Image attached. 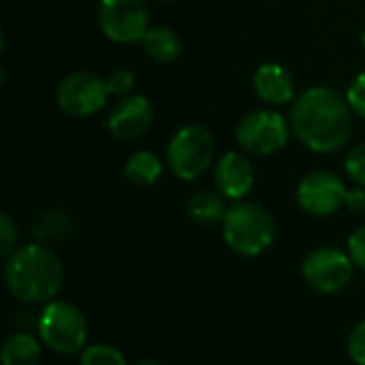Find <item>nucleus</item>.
I'll return each mask as SVG.
<instances>
[{
    "instance_id": "14",
    "label": "nucleus",
    "mask_w": 365,
    "mask_h": 365,
    "mask_svg": "<svg viewBox=\"0 0 365 365\" xmlns=\"http://www.w3.org/2000/svg\"><path fill=\"white\" fill-rule=\"evenodd\" d=\"M141 47L145 56L158 64H169L180 58L182 53V41L175 34V30L167 26H150L145 36L141 38Z\"/></svg>"
},
{
    "instance_id": "4",
    "label": "nucleus",
    "mask_w": 365,
    "mask_h": 365,
    "mask_svg": "<svg viewBox=\"0 0 365 365\" xmlns=\"http://www.w3.org/2000/svg\"><path fill=\"white\" fill-rule=\"evenodd\" d=\"M36 334L43 346L58 355H81L88 344V323L83 312L64 299L45 304L36 319Z\"/></svg>"
},
{
    "instance_id": "7",
    "label": "nucleus",
    "mask_w": 365,
    "mask_h": 365,
    "mask_svg": "<svg viewBox=\"0 0 365 365\" xmlns=\"http://www.w3.org/2000/svg\"><path fill=\"white\" fill-rule=\"evenodd\" d=\"M355 263L349 252L334 246H321L306 255L302 263L304 282L317 293L334 295L349 287L353 280Z\"/></svg>"
},
{
    "instance_id": "3",
    "label": "nucleus",
    "mask_w": 365,
    "mask_h": 365,
    "mask_svg": "<svg viewBox=\"0 0 365 365\" xmlns=\"http://www.w3.org/2000/svg\"><path fill=\"white\" fill-rule=\"evenodd\" d=\"M222 240L240 257H259L276 240L272 214L255 201H233L222 220Z\"/></svg>"
},
{
    "instance_id": "6",
    "label": "nucleus",
    "mask_w": 365,
    "mask_h": 365,
    "mask_svg": "<svg viewBox=\"0 0 365 365\" xmlns=\"http://www.w3.org/2000/svg\"><path fill=\"white\" fill-rule=\"evenodd\" d=\"M291 133V122L280 111L257 109L240 120L235 128V139L246 154L272 156L287 148Z\"/></svg>"
},
{
    "instance_id": "1",
    "label": "nucleus",
    "mask_w": 365,
    "mask_h": 365,
    "mask_svg": "<svg viewBox=\"0 0 365 365\" xmlns=\"http://www.w3.org/2000/svg\"><path fill=\"white\" fill-rule=\"evenodd\" d=\"M353 115L346 94L329 86H314L295 96L289 122L302 145L317 154H336L353 135Z\"/></svg>"
},
{
    "instance_id": "27",
    "label": "nucleus",
    "mask_w": 365,
    "mask_h": 365,
    "mask_svg": "<svg viewBox=\"0 0 365 365\" xmlns=\"http://www.w3.org/2000/svg\"><path fill=\"white\" fill-rule=\"evenodd\" d=\"M133 365H163V364H158V361H154V359H141V361H137V364H133Z\"/></svg>"
},
{
    "instance_id": "21",
    "label": "nucleus",
    "mask_w": 365,
    "mask_h": 365,
    "mask_svg": "<svg viewBox=\"0 0 365 365\" xmlns=\"http://www.w3.org/2000/svg\"><path fill=\"white\" fill-rule=\"evenodd\" d=\"M344 171H346V175L357 186L365 188V141L359 143V145H355L346 154V158H344Z\"/></svg>"
},
{
    "instance_id": "11",
    "label": "nucleus",
    "mask_w": 365,
    "mask_h": 365,
    "mask_svg": "<svg viewBox=\"0 0 365 365\" xmlns=\"http://www.w3.org/2000/svg\"><path fill=\"white\" fill-rule=\"evenodd\" d=\"M154 124V107L143 94L118 98L107 115V128L118 141H137Z\"/></svg>"
},
{
    "instance_id": "13",
    "label": "nucleus",
    "mask_w": 365,
    "mask_h": 365,
    "mask_svg": "<svg viewBox=\"0 0 365 365\" xmlns=\"http://www.w3.org/2000/svg\"><path fill=\"white\" fill-rule=\"evenodd\" d=\"M252 86L257 96L272 105V107H282L295 101V81L293 75L289 73L287 66L278 62H265L255 71Z\"/></svg>"
},
{
    "instance_id": "22",
    "label": "nucleus",
    "mask_w": 365,
    "mask_h": 365,
    "mask_svg": "<svg viewBox=\"0 0 365 365\" xmlns=\"http://www.w3.org/2000/svg\"><path fill=\"white\" fill-rule=\"evenodd\" d=\"M17 237H19V229L17 222L11 218V214L2 212L0 214V257H9L13 255L17 248Z\"/></svg>"
},
{
    "instance_id": "15",
    "label": "nucleus",
    "mask_w": 365,
    "mask_h": 365,
    "mask_svg": "<svg viewBox=\"0 0 365 365\" xmlns=\"http://www.w3.org/2000/svg\"><path fill=\"white\" fill-rule=\"evenodd\" d=\"M165 165L152 150H137L124 163V178L137 188H150L163 178Z\"/></svg>"
},
{
    "instance_id": "9",
    "label": "nucleus",
    "mask_w": 365,
    "mask_h": 365,
    "mask_svg": "<svg viewBox=\"0 0 365 365\" xmlns=\"http://www.w3.org/2000/svg\"><path fill=\"white\" fill-rule=\"evenodd\" d=\"M105 79L92 71H75L66 75L56 88L58 107L73 118H90L98 113L107 103Z\"/></svg>"
},
{
    "instance_id": "29",
    "label": "nucleus",
    "mask_w": 365,
    "mask_h": 365,
    "mask_svg": "<svg viewBox=\"0 0 365 365\" xmlns=\"http://www.w3.org/2000/svg\"><path fill=\"white\" fill-rule=\"evenodd\" d=\"M364 47H365V34H364Z\"/></svg>"
},
{
    "instance_id": "19",
    "label": "nucleus",
    "mask_w": 365,
    "mask_h": 365,
    "mask_svg": "<svg viewBox=\"0 0 365 365\" xmlns=\"http://www.w3.org/2000/svg\"><path fill=\"white\" fill-rule=\"evenodd\" d=\"M79 365H130L126 357L109 344H92L86 346L79 355Z\"/></svg>"
},
{
    "instance_id": "16",
    "label": "nucleus",
    "mask_w": 365,
    "mask_h": 365,
    "mask_svg": "<svg viewBox=\"0 0 365 365\" xmlns=\"http://www.w3.org/2000/svg\"><path fill=\"white\" fill-rule=\"evenodd\" d=\"M227 212V199L218 190H199L188 199V216L201 227L222 225Z\"/></svg>"
},
{
    "instance_id": "12",
    "label": "nucleus",
    "mask_w": 365,
    "mask_h": 365,
    "mask_svg": "<svg viewBox=\"0 0 365 365\" xmlns=\"http://www.w3.org/2000/svg\"><path fill=\"white\" fill-rule=\"evenodd\" d=\"M214 186L229 201H244L255 186V167L242 152L229 150L214 163Z\"/></svg>"
},
{
    "instance_id": "5",
    "label": "nucleus",
    "mask_w": 365,
    "mask_h": 365,
    "mask_svg": "<svg viewBox=\"0 0 365 365\" xmlns=\"http://www.w3.org/2000/svg\"><path fill=\"white\" fill-rule=\"evenodd\" d=\"M216 143L205 126H182L167 145V167L182 182H195L205 175L214 163Z\"/></svg>"
},
{
    "instance_id": "17",
    "label": "nucleus",
    "mask_w": 365,
    "mask_h": 365,
    "mask_svg": "<svg viewBox=\"0 0 365 365\" xmlns=\"http://www.w3.org/2000/svg\"><path fill=\"white\" fill-rule=\"evenodd\" d=\"M43 353V342L41 338H34L32 334L26 331H15L6 336L2 342L0 351V361L2 365H36Z\"/></svg>"
},
{
    "instance_id": "2",
    "label": "nucleus",
    "mask_w": 365,
    "mask_h": 365,
    "mask_svg": "<svg viewBox=\"0 0 365 365\" xmlns=\"http://www.w3.org/2000/svg\"><path fill=\"white\" fill-rule=\"evenodd\" d=\"M6 291L21 304H49L62 289L64 267L58 255L45 244L19 246L4 261Z\"/></svg>"
},
{
    "instance_id": "20",
    "label": "nucleus",
    "mask_w": 365,
    "mask_h": 365,
    "mask_svg": "<svg viewBox=\"0 0 365 365\" xmlns=\"http://www.w3.org/2000/svg\"><path fill=\"white\" fill-rule=\"evenodd\" d=\"M107 94L113 98H124L133 92L135 88V73L128 68H115L105 77Z\"/></svg>"
},
{
    "instance_id": "24",
    "label": "nucleus",
    "mask_w": 365,
    "mask_h": 365,
    "mask_svg": "<svg viewBox=\"0 0 365 365\" xmlns=\"http://www.w3.org/2000/svg\"><path fill=\"white\" fill-rule=\"evenodd\" d=\"M346 98H349L355 115L365 120V71L351 81V86L346 88Z\"/></svg>"
},
{
    "instance_id": "23",
    "label": "nucleus",
    "mask_w": 365,
    "mask_h": 365,
    "mask_svg": "<svg viewBox=\"0 0 365 365\" xmlns=\"http://www.w3.org/2000/svg\"><path fill=\"white\" fill-rule=\"evenodd\" d=\"M349 355L357 365H365V321H359L349 334Z\"/></svg>"
},
{
    "instance_id": "25",
    "label": "nucleus",
    "mask_w": 365,
    "mask_h": 365,
    "mask_svg": "<svg viewBox=\"0 0 365 365\" xmlns=\"http://www.w3.org/2000/svg\"><path fill=\"white\" fill-rule=\"evenodd\" d=\"M346 248H349L346 252L351 255L355 267H359V269H364L365 272V222L351 233L349 246H346Z\"/></svg>"
},
{
    "instance_id": "18",
    "label": "nucleus",
    "mask_w": 365,
    "mask_h": 365,
    "mask_svg": "<svg viewBox=\"0 0 365 365\" xmlns=\"http://www.w3.org/2000/svg\"><path fill=\"white\" fill-rule=\"evenodd\" d=\"M71 229H73V220L66 212L47 210L34 220L32 235L38 242H58V240H64L71 233Z\"/></svg>"
},
{
    "instance_id": "28",
    "label": "nucleus",
    "mask_w": 365,
    "mask_h": 365,
    "mask_svg": "<svg viewBox=\"0 0 365 365\" xmlns=\"http://www.w3.org/2000/svg\"><path fill=\"white\" fill-rule=\"evenodd\" d=\"M160 2H173V0H160Z\"/></svg>"
},
{
    "instance_id": "8",
    "label": "nucleus",
    "mask_w": 365,
    "mask_h": 365,
    "mask_svg": "<svg viewBox=\"0 0 365 365\" xmlns=\"http://www.w3.org/2000/svg\"><path fill=\"white\" fill-rule=\"evenodd\" d=\"M98 26L109 41L133 45L150 30V13L143 0H101Z\"/></svg>"
},
{
    "instance_id": "26",
    "label": "nucleus",
    "mask_w": 365,
    "mask_h": 365,
    "mask_svg": "<svg viewBox=\"0 0 365 365\" xmlns=\"http://www.w3.org/2000/svg\"><path fill=\"white\" fill-rule=\"evenodd\" d=\"M346 210L353 214H364L365 212V188L357 186L353 190H349L346 195Z\"/></svg>"
},
{
    "instance_id": "10",
    "label": "nucleus",
    "mask_w": 365,
    "mask_h": 365,
    "mask_svg": "<svg viewBox=\"0 0 365 365\" xmlns=\"http://www.w3.org/2000/svg\"><path fill=\"white\" fill-rule=\"evenodd\" d=\"M349 188L340 175L331 171L308 173L297 186V205L314 218L334 216L338 210L346 207Z\"/></svg>"
}]
</instances>
